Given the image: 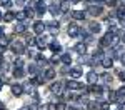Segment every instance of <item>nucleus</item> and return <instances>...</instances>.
Here are the masks:
<instances>
[{
	"instance_id": "18",
	"label": "nucleus",
	"mask_w": 125,
	"mask_h": 110,
	"mask_svg": "<svg viewBox=\"0 0 125 110\" xmlns=\"http://www.w3.org/2000/svg\"><path fill=\"white\" fill-rule=\"evenodd\" d=\"M25 30H27V25H25L23 22H19V23L13 27V32H15V33H23Z\"/></svg>"
},
{
	"instance_id": "54",
	"label": "nucleus",
	"mask_w": 125,
	"mask_h": 110,
	"mask_svg": "<svg viewBox=\"0 0 125 110\" xmlns=\"http://www.w3.org/2000/svg\"><path fill=\"white\" fill-rule=\"evenodd\" d=\"M2 85H3V83H2V82H0V90H2Z\"/></svg>"
},
{
	"instance_id": "31",
	"label": "nucleus",
	"mask_w": 125,
	"mask_h": 110,
	"mask_svg": "<svg viewBox=\"0 0 125 110\" xmlns=\"http://www.w3.org/2000/svg\"><path fill=\"white\" fill-rule=\"evenodd\" d=\"M50 49L53 50V52H60V49H62V47H60V43H58V42L52 40V42H50Z\"/></svg>"
},
{
	"instance_id": "13",
	"label": "nucleus",
	"mask_w": 125,
	"mask_h": 110,
	"mask_svg": "<svg viewBox=\"0 0 125 110\" xmlns=\"http://www.w3.org/2000/svg\"><path fill=\"white\" fill-rule=\"evenodd\" d=\"M9 45H10V39L2 35V37H0V52L3 53V52L7 50V47H9Z\"/></svg>"
},
{
	"instance_id": "19",
	"label": "nucleus",
	"mask_w": 125,
	"mask_h": 110,
	"mask_svg": "<svg viewBox=\"0 0 125 110\" xmlns=\"http://www.w3.org/2000/svg\"><path fill=\"white\" fill-rule=\"evenodd\" d=\"M68 73H70V79H80L82 77V70L80 69H70Z\"/></svg>"
},
{
	"instance_id": "2",
	"label": "nucleus",
	"mask_w": 125,
	"mask_h": 110,
	"mask_svg": "<svg viewBox=\"0 0 125 110\" xmlns=\"http://www.w3.org/2000/svg\"><path fill=\"white\" fill-rule=\"evenodd\" d=\"M10 49H12V52H13L15 55H22V53L25 52V45H23L22 42H12V43H10Z\"/></svg>"
},
{
	"instance_id": "55",
	"label": "nucleus",
	"mask_w": 125,
	"mask_h": 110,
	"mask_svg": "<svg viewBox=\"0 0 125 110\" xmlns=\"http://www.w3.org/2000/svg\"><path fill=\"white\" fill-rule=\"evenodd\" d=\"M120 2H122V3H124V5H125V0H120Z\"/></svg>"
},
{
	"instance_id": "25",
	"label": "nucleus",
	"mask_w": 125,
	"mask_h": 110,
	"mask_svg": "<svg viewBox=\"0 0 125 110\" xmlns=\"http://www.w3.org/2000/svg\"><path fill=\"white\" fill-rule=\"evenodd\" d=\"M90 90H92L94 93H97V95H100V93L104 92V87H102V85H97V83H90Z\"/></svg>"
},
{
	"instance_id": "42",
	"label": "nucleus",
	"mask_w": 125,
	"mask_h": 110,
	"mask_svg": "<svg viewBox=\"0 0 125 110\" xmlns=\"http://www.w3.org/2000/svg\"><path fill=\"white\" fill-rule=\"evenodd\" d=\"M118 79L122 80V82H125V70H120L118 72Z\"/></svg>"
},
{
	"instance_id": "51",
	"label": "nucleus",
	"mask_w": 125,
	"mask_h": 110,
	"mask_svg": "<svg viewBox=\"0 0 125 110\" xmlns=\"http://www.w3.org/2000/svg\"><path fill=\"white\" fill-rule=\"evenodd\" d=\"M70 2H72V3H78L80 0H70Z\"/></svg>"
},
{
	"instance_id": "47",
	"label": "nucleus",
	"mask_w": 125,
	"mask_h": 110,
	"mask_svg": "<svg viewBox=\"0 0 125 110\" xmlns=\"http://www.w3.org/2000/svg\"><path fill=\"white\" fill-rule=\"evenodd\" d=\"M120 40H122V42H124V43H125V32H124V33H122V37H120Z\"/></svg>"
},
{
	"instance_id": "45",
	"label": "nucleus",
	"mask_w": 125,
	"mask_h": 110,
	"mask_svg": "<svg viewBox=\"0 0 125 110\" xmlns=\"http://www.w3.org/2000/svg\"><path fill=\"white\" fill-rule=\"evenodd\" d=\"M3 33H5V25H3V27H0V37H2Z\"/></svg>"
},
{
	"instance_id": "28",
	"label": "nucleus",
	"mask_w": 125,
	"mask_h": 110,
	"mask_svg": "<svg viewBox=\"0 0 125 110\" xmlns=\"http://www.w3.org/2000/svg\"><path fill=\"white\" fill-rule=\"evenodd\" d=\"M22 75H23V67H15L13 69V77L15 79H22Z\"/></svg>"
},
{
	"instance_id": "29",
	"label": "nucleus",
	"mask_w": 125,
	"mask_h": 110,
	"mask_svg": "<svg viewBox=\"0 0 125 110\" xmlns=\"http://www.w3.org/2000/svg\"><path fill=\"white\" fill-rule=\"evenodd\" d=\"M60 62H63L65 65H70V63H72V57H70V53H63V55L60 57Z\"/></svg>"
},
{
	"instance_id": "10",
	"label": "nucleus",
	"mask_w": 125,
	"mask_h": 110,
	"mask_svg": "<svg viewBox=\"0 0 125 110\" xmlns=\"http://www.w3.org/2000/svg\"><path fill=\"white\" fill-rule=\"evenodd\" d=\"M58 10H60V13L70 12V0H62V2L58 3Z\"/></svg>"
},
{
	"instance_id": "11",
	"label": "nucleus",
	"mask_w": 125,
	"mask_h": 110,
	"mask_svg": "<svg viewBox=\"0 0 125 110\" xmlns=\"http://www.w3.org/2000/svg\"><path fill=\"white\" fill-rule=\"evenodd\" d=\"M72 12V19L73 20H85V12L83 10H70Z\"/></svg>"
},
{
	"instance_id": "24",
	"label": "nucleus",
	"mask_w": 125,
	"mask_h": 110,
	"mask_svg": "<svg viewBox=\"0 0 125 110\" xmlns=\"http://www.w3.org/2000/svg\"><path fill=\"white\" fill-rule=\"evenodd\" d=\"M78 62H80V63H88V65H92V57H88L87 53H80Z\"/></svg>"
},
{
	"instance_id": "37",
	"label": "nucleus",
	"mask_w": 125,
	"mask_h": 110,
	"mask_svg": "<svg viewBox=\"0 0 125 110\" xmlns=\"http://www.w3.org/2000/svg\"><path fill=\"white\" fill-rule=\"evenodd\" d=\"M98 109H100V110H110V103H107V102H102V103L98 105Z\"/></svg>"
},
{
	"instance_id": "52",
	"label": "nucleus",
	"mask_w": 125,
	"mask_h": 110,
	"mask_svg": "<svg viewBox=\"0 0 125 110\" xmlns=\"http://www.w3.org/2000/svg\"><path fill=\"white\" fill-rule=\"evenodd\" d=\"M17 2H19V3H23V2H27V0H17Z\"/></svg>"
},
{
	"instance_id": "30",
	"label": "nucleus",
	"mask_w": 125,
	"mask_h": 110,
	"mask_svg": "<svg viewBox=\"0 0 125 110\" xmlns=\"http://www.w3.org/2000/svg\"><path fill=\"white\" fill-rule=\"evenodd\" d=\"M85 105H87V109H88V110H97V109H98V105H100V102H87Z\"/></svg>"
},
{
	"instance_id": "35",
	"label": "nucleus",
	"mask_w": 125,
	"mask_h": 110,
	"mask_svg": "<svg viewBox=\"0 0 125 110\" xmlns=\"http://www.w3.org/2000/svg\"><path fill=\"white\" fill-rule=\"evenodd\" d=\"M117 99H118L117 92H108V100H110V102H115Z\"/></svg>"
},
{
	"instance_id": "15",
	"label": "nucleus",
	"mask_w": 125,
	"mask_h": 110,
	"mask_svg": "<svg viewBox=\"0 0 125 110\" xmlns=\"http://www.w3.org/2000/svg\"><path fill=\"white\" fill-rule=\"evenodd\" d=\"M97 80H98V73L94 72V70H90V72L87 73V82H88V83H97Z\"/></svg>"
},
{
	"instance_id": "6",
	"label": "nucleus",
	"mask_w": 125,
	"mask_h": 110,
	"mask_svg": "<svg viewBox=\"0 0 125 110\" xmlns=\"http://www.w3.org/2000/svg\"><path fill=\"white\" fill-rule=\"evenodd\" d=\"M50 92H53L55 95H60V93L63 92V83H62V82H53V83L50 85Z\"/></svg>"
},
{
	"instance_id": "33",
	"label": "nucleus",
	"mask_w": 125,
	"mask_h": 110,
	"mask_svg": "<svg viewBox=\"0 0 125 110\" xmlns=\"http://www.w3.org/2000/svg\"><path fill=\"white\" fill-rule=\"evenodd\" d=\"M12 3H13V0H0V5H2V7H5V9L12 7Z\"/></svg>"
},
{
	"instance_id": "41",
	"label": "nucleus",
	"mask_w": 125,
	"mask_h": 110,
	"mask_svg": "<svg viewBox=\"0 0 125 110\" xmlns=\"http://www.w3.org/2000/svg\"><path fill=\"white\" fill-rule=\"evenodd\" d=\"M13 65H15V67H23V60H22V59H17Z\"/></svg>"
},
{
	"instance_id": "22",
	"label": "nucleus",
	"mask_w": 125,
	"mask_h": 110,
	"mask_svg": "<svg viewBox=\"0 0 125 110\" xmlns=\"http://www.w3.org/2000/svg\"><path fill=\"white\" fill-rule=\"evenodd\" d=\"M100 23H97V22H92L90 25H88V30H90V33H98L100 32Z\"/></svg>"
},
{
	"instance_id": "50",
	"label": "nucleus",
	"mask_w": 125,
	"mask_h": 110,
	"mask_svg": "<svg viewBox=\"0 0 125 110\" xmlns=\"http://www.w3.org/2000/svg\"><path fill=\"white\" fill-rule=\"evenodd\" d=\"M2 19H3V12H0V22H2Z\"/></svg>"
},
{
	"instance_id": "4",
	"label": "nucleus",
	"mask_w": 125,
	"mask_h": 110,
	"mask_svg": "<svg viewBox=\"0 0 125 110\" xmlns=\"http://www.w3.org/2000/svg\"><path fill=\"white\" fill-rule=\"evenodd\" d=\"M45 30H48L52 35H57L58 30H60V25H58V22H48V23H45Z\"/></svg>"
},
{
	"instance_id": "23",
	"label": "nucleus",
	"mask_w": 125,
	"mask_h": 110,
	"mask_svg": "<svg viewBox=\"0 0 125 110\" xmlns=\"http://www.w3.org/2000/svg\"><path fill=\"white\" fill-rule=\"evenodd\" d=\"M47 10L53 15V17H57V15H60V10H58V5L57 3H52L50 7H47Z\"/></svg>"
},
{
	"instance_id": "40",
	"label": "nucleus",
	"mask_w": 125,
	"mask_h": 110,
	"mask_svg": "<svg viewBox=\"0 0 125 110\" xmlns=\"http://www.w3.org/2000/svg\"><path fill=\"white\" fill-rule=\"evenodd\" d=\"M58 62H60V57H58V55H53V57L50 59V63H58Z\"/></svg>"
},
{
	"instance_id": "21",
	"label": "nucleus",
	"mask_w": 125,
	"mask_h": 110,
	"mask_svg": "<svg viewBox=\"0 0 125 110\" xmlns=\"http://www.w3.org/2000/svg\"><path fill=\"white\" fill-rule=\"evenodd\" d=\"M2 20H3V22H7V23H9V22H13V20H15V12H5Z\"/></svg>"
},
{
	"instance_id": "43",
	"label": "nucleus",
	"mask_w": 125,
	"mask_h": 110,
	"mask_svg": "<svg viewBox=\"0 0 125 110\" xmlns=\"http://www.w3.org/2000/svg\"><path fill=\"white\" fill-rule=\"evenodd\" d=\"M47 109L48 110H55V103H52V102H50V103H47Z\"/></svg>"
},
{
	"instance_id": "16",
	"label": "nucleus",
	"mask_w": 125,
	"mask_h": 110,
	"mask_svg": "<svg viewBox=\"0 0 125 110\" xmlns=\"http://www.w3.org/2000/svg\"><path fill=\"white\" fill-rule=\"evenodd\" d=\"M73 50L78 52V53H87V43L85 42H78V43H75Z\"/></svg>"
},
{
	"instance_id": "12",
	"label": "nucleus",
	"mask_w": 125,
	"mask_h": 110,
	"mask_svg": "<svg viewBox=\"0 0 125 110\" xmlns=\"http://www.w3.org/2000/svg\"><path fill=\"white\" fill-rule=\"evenodd\" d=\"M10 90H12V93H13L15 97H20V95L23 93V85H20V83H13Z\"/></svg>"
},
{
	"instance_id": "9",
	"label": "nucleus",
	"mask_w": 125,
	"mask_h": 110,
	"mask_svg": "<svg viewBox=\"0 0 125 110\" xmlns=\"http://www.w3.org/2000/svg\"><path fill=\"white\" fill-rule=\"evenodd\" d=\"M100 65H102L104 69H112V65H114V59L108 57V55H107V57H102V59H100Z\"/></svg>"
},
{
	"instance_id": "17",
	"label": "nucleus",
	"mask_w": 125,
	"mask_h": 110,
	"mask_svg": "<svg viewBox=\"0 0 125 110\" xmlns=\"http://www.w3.org/2000/svg\"><path fill=\"white\" fill-rule=\"evenodd\" d=\"M15 19L19 20V22H25V20L29 19V15H27L25 10H19V12H15Z\"/></svg>"
},
{
	"instance_id": "3",
	"label": "nucleus",
	"mask_w": 125,
	"mask_h": 110,
	"mask_svg": "<svg viewBox=\"0 0 125 110\" xmlns=\"http://www.w3.org/2000/svg\"><path fill=\"white\" fill-rule=\"evenodd\" d=\"M87 12H88L92 17H98V15L104 12V9H102V5H100V3H98V5H97V3H94V5H88Z\"/></svg>"
},
{
	"instance_id": "34",
	"label": "nucleus",
	"mask_w": 125,
	"mask_h": 110,
	"mask_svg": "<svg viewBox=\"0 0 125 110\" xmlns=\"http://www.w3.org/2000/svg\"><path fill=\"white\" fill-rule=\"evenodd\" d=\"M55 110H67V103L65 102H58L55 105Z\"/></svg>"
},
{
	"instance_id": "48",
	"label": "nucleus",
	"mask_w": 125,
	"mask_h": 110,
	"mask_svg": "<svg viewBox=\"0 0 125 110\" xmlns=\"http://www.w3.org/2000/svg\"><path fill=\"white\" fill-rule=\"evenodd\" d=\"M120 25H122V29H125V20L122 19V22H120Z\"/></svg>"
},
{
	"instance_id": "26",
	"label": "nucleus",
	"mask_w": 125,
	"mask_h": 110,
	"mask_svg": "<svg viewBox=\"0 0 125 110\" xmlns=\"http://www.w3.org/2000/svg\"><path fill=\"white\" fill-rule=\"evenodd\" d=\"M43 80H45V79H42V77H39V75H35L33 79H30V83H32L33 87H37V85H42V83H43Z\"/></svg>"
},
{
	"instance_id": "36",
	"label": "nucleus",
	"mask_w": 125,
	"mask_h": 110,
	"mask_svg": "<svg viewBox=\"0 0 125 110\" xmlns=\"http://www.w3.org/2000/svg\"><path fill=\"white\" fill-rule=\"evenodd\" d=\"M27 72H29V73H32V75H33V73H35V72H37V65H35V63H32V65H29V69H27Z\"/></svg>"
},
{
	"instance_id": "5",
	"label": "nucleus",
	"mask_w": 125,
	"mask_h": 110,
	"mask_svg": "<svg viewBox=\"0 0 125 110\" xmlns=\"http://www.w3.org/2000/svg\"><path fill=\"white\" fill-rule=\"evenodd\" d=\"M33 32H35L37 35H42V33L45 32V22H42V20H37V22L33 23Z\"/></svg>"
},
{
	"instance_id": "27",
	"label": "nucleus",
	"mask_w": 125,
	"mask_h": 110,
	"mask_svg": "<svg viewBox=\"0 0 125 110\" xmlns=\"http://www.w3.org/2000/svg\"><path fill=\"white\" fill-rule=\"evenodd\" d=\"M115 15L118 17V19H125V5H124V3L115 10Z\"/></svg>"
},
{
	"instance_id": "1",
	"label": "nucleus",
	"mask_w": 125,
	"mask_h": 110,
	"mask_svg": "<svg viewBox=\"0 0 125 110\" xmlns=\"http://www.w3.org/2000/svg\"><path fill=\"white\" fill-rule=\"evenodd\" d=\"M33 40H35V45H37L40 50H43L53 39H52V37H43V33H42V35H39V37H35Z\"/></svg>"
},
{
	"instance_id": "44",
	"label": "nucleus",
	"mask_w": 125,
	"mask_h": 110,
	"mask_svg": "<svg viewBox=\"0 0 125 110\" xmlns=\"http://www.w3.org/2000/svg\"><path fill=\"white\" fill-rule=\"evenodd\" d=\"M120 62H122V65H125V52L120 55Z\"/></svg>"
},
{
	"instance_id": "46",
	"label": "nucleus",
	"mask_w": 125,
	"mask_h": 110,
	"mask_svg": "<svg viewBox=\"0 0 125 110\" xmlns=\"http://www.w3.org/2000/svg\"><path fill=\"white\" fill-rule=\"evenodd\" d=\"M20 110H33V109H32L30 105H27V107H22V109H20Z\"/></svg>"
},
{
	"instance_id": "14",
	"label": "nucleus",
	"mask_w": 125,
	"mask_h": 110,
	"mask_svg": "<svg viewBox=\"0 0 125 110\" xmlns=\"http://www.w3.org/2000/svg\"><path fill=\"white\" fill-rule=\"evenodd\" d=\"M35 13H39V15H43V13H45V12H47V7H45V3H43V2H37V5H35Z\"/></svg>"
},
{
	"instance_id": "53",
	"label": "nucleus",
	"mask_w": 125,
	"mask_h": 110,
	"mask_svg": "<svg viewBox=\"0 0 125 110\" xmlns=\"http://www.w3.org/2000/svg\"><path fill=\"white\" fill-rule=\"evenodd\" d=\"M0 110H5V109H3V105H2V103H0Z\"/></svg>"
},
{
	"instance_id": "49",
	"label": "nucleus",
	"mask_w": 125,
	"mask_h": 110,
	"mask_svg": "<svg viewBox=\"0 0 125 110\" xmlns=\"http://www.w3.org/2000/svg\"><path fill=\"white\" fill-rule=\"evenodd\" d=\"M2 62H3V53L0 52V63H2Z\"/></svg>"
},
{
	"instance_id": "56",
	"label": "nucleus",
	"mask_w": 125,
	"mask_h": 110,
	"mask_svg": "<svg viewBox=\"0 0 125 110\" xmlns=\"http://www.w3.org/2000/svg\"><path fill=\"white\" fill-rule=\"evenodd\" d=\"M40 2H43V0H40Z\"/></svg>"
},
{
	"instance_id": "8",
	"label": "nucleus",
	"mask_w": 125,
	"mask_h": 110,
	"mask_svg": "<svg viewBox=\"0 0 125 110\" xmlns=\"http://www.w3.org/2000/svg\"><path fill=\"white\" fill-rule=\"evenodd\" d=\"M65 87H67L68 90H82V89H83V85H82V83H78L77 80H67Z\"/></svg>"
},
{
	"instance_id": "7",
	"label": "nucleus",
	"mask_w": 125,
	"mask_h": 110,
	"mask_svg": "<svg viewBox=\"0 0 125 110\" xmlns=\"http://www.w3.org/2000/svg\"><path fill=\"white\" fill-rule=\"evenodd\" d=\"M78 32H80V27H78L77 23H70L68 25V29H67V33L70 35V37H78Z\"/></svg>"
},
{
	"instance_id": "20",
	"label": "nucleus",
	"mask_w": 125,
	"mask_h": 110,
	"mask_svg": "<svg viewBox=\"0 0 125 110\" xmlns=\"http://www.w3.org/2000/svg\"><path fill=\"white\" fill-rule=\"evenodd\" d=\"M43 79H47V80L55 79V70L52 69V67H48V69L45 70V73H43Z\"/></svg>"
},
{
	"instance_id": "39",
	"label": "nucleus",
	"mask_w": 125,
	"mask_h": 110,
	"mask_svg": "<svg viewBox=\"0 0 125 110\" xmlns=\"http://www.w3.org/2000/svg\"><path fill=\"white\" fill-rule=\"evenodd\" d=\"M117 95L118 97H125V87H120V89L117 90Z\"/></svg>"
},
{
	"instance_id": "32",
	"label": "nucleus",
	"mask_w": 125,
	"mask_h": 110,
	"mask_svg": "<svg viewBox=\"0 0 125 110\" xmlns=\"http://www.w3.org/2000/svg\"><path fill=\"white\" fill-rule=\"evenodd\" d=\"M100 79L104 80V82H105V83H110V82H112V75H110V73H102V75H100Z\"/></svg>"
},
{
	"instance_id": "38",
	"label": "nucleus",
	"mask_w": 125,
	"mask_h": 110,
	"mask_svg": "<svg viewBox=\"0 0 125 110\" xmlns=\"http://www.w3.org/2000/svg\"><path fill=\"white\" fill-rule=\"evenodd\" d=\"M105 3L108 7H115L117 3H118V0H105Z\"/></svg>"
}]
</instances>
